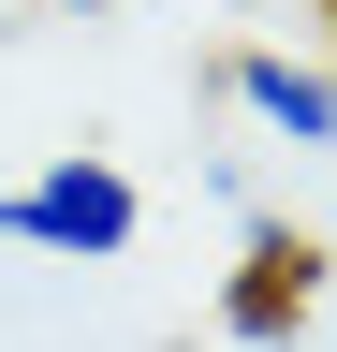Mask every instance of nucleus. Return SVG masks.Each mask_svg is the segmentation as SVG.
Instances as JSON below:
<instances>
[{"label": "nucleus", "instance_id": "f03ea898", "mask_svg": "<svg viewBox=\"0 0 337 352\" xmlns=\"http://www.w3.org/2000/svg\"><path fill=\"white\" fill-rule=\"evenodd\" d=\"M220 88H235V118L264 147H337V59L323 44H235Z\"/></svg>", "mask_w": 337, "mask_h": 352}, {"label": "nucleus", "instance_id": "f257e3e1", "mask_svg": "<svg viewBox=\"0 0 337 352\" xmlns=\"http://www.w3.org/2000/svg\"><path fill=\"white\" fill-rule=\"evenodd\" d=\"M132 235H147V191H132L103 147H45L15 191H0V250H45V264H132Z\"/></svg>", "mask_w": 337, "mask_h": 352}]
</instances>
